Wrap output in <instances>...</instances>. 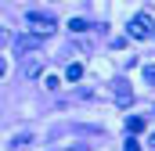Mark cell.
Wrapping results in <instances>:
<instances>
[{
    "mask_svg": "<svg viewBox=\"0 0 155 151\" xmlns=\"http://www.w3.org/2000/svg\"><path fill=\"white\" fill-rule=\"evenodd\" d=\"M126 36H130V40H148V36H155L152 14H148V11H137V14L130 18V25H126Z\"/></svg>",
    "mask_w": 155,
    "mask_h": 151,
    "instance_id": "6da1fadb",
    "label": "cell"
},
{
    "mask_svg": "<svg viewBox=\"0 0 155 151\" xmlns=\"http://www.w3.org/2000/svg\"><path fill=\"white\" fill-rule=\"evenodd\" d=\"M25 25L36 33L40 40L54 33V14H43V11H25Z\"/></svg>",
    "mask_w": 155,
    "mask_h": 151,
    "instance_id": "7a4b0ae2",
    "label": "cell"
},
{
    "mask_svg": "<svg viewBox=\"0 0 155 151\" xmlns=\"http://www.w3.org/2000/svg\"><path fill=\"white\" fill-rule=\"evenodd\" d=\"M112 97H116L119 108H130V104H134V86H130L126 79H116V83H112Z\"/></svg>",
    "mask_w": 155,
    "mask_h": 151,
    "instance_id": "3957f363",
    "label": "cell"
},
{
    "mask_svg": "<svg viewBox=\"0 0 155 151\" xmlns=\"http://www.w3.org/2000/svg\"><path fill=\"white\" fill-rule=\"evenodd\" d=\"M22 76H29V79L43 76V58H40V54H29V58L22 61Z\"/></svg>",
    "mask_w": 155,
    "mask_h": 151,
    "instance_id": "277c9868",
    "label": "cell"
},
{
    "mask_svg": "<svg viewBox=\"0 0 155 151\" xmlns=\"http://www.w3.org/2000/svg\"><path fill=\"white\" fill-rule=\"evenodd\" d=\"M40 43H43V40H40L36 33H25V36H18V40H15V47H18V50H36Z\"/></svg>",
    "mask_w": 155,
    "mask_h": 151,
    "instance_id": "5b68a950",
    "label": "cell"
},
{
    "mask_svg": "<svg viewBox=\"0 0 155 151\" xmlns=\"http://www.w3.org/2000/svg\"><path fill=\"white\" fill-rule=\"evenodd\" d=\"M144 126H148V122H144L141 115H130V119H126V130H130V137H137V133H144Z\"/></svg>",
    "mask_w": 155,
    "mask_h": 151,
    "instance_id": "8992f818",
    "label": "cell"
},
{
    "mask_svg": "<svg viewBox=\"0 0 155 151\" xmlns=\"http://www.w3.org/2000/svg\"><path fill=\"white\" fill-rule=\"evenodd\" d=\"M65 79H69V83H79V79H83V65H79V61H72V65L65 69Z\"/></svg>",
    "mask_w": 155,
    "mask_h": 151,
    "instance_id": "52a82bcc",
    "label": "cell"
},
{
    "mask_svg": "<svg viewBox=\"0 0 155 151\" xmlns=\"http://www.w3.org/2000/svg\"><path fill=\"white\" fill-rule=\"evenodd\" d=\"M33 144V137L29 133H18V137H11V148H29Z\"/></svg>",
    "mask_w": 155,
    "mask_h": 151,
    "instance_id": "ba28073f",
    "label": "cell"
},
{
    "mask_svg": "<svg viewBox=\"0 0 155 151\" xmlns=\"http://www.w3.org/2000/svg\"><path fill=\"white\" fill-rule=\"evenodd\" d=\"M69 29H72V33H87V29H90V22H83V18H72V22H69Z\"/></svg>",
    "mask_w": 155,
    "mask_h": 151,
    "instance_id": "9c48e42d",
    "label": "cell"
},
{
    "mask_svg": "<svg viewBox=\"0 0 155 151\" xmlns=\"http://www.w3.org/2000/svg\"><path fill=\"white\" fill-rule=\"evenodd\" d=\"M123 151H141V140H137V137H126V144H123Z\"/></svg>",
    "mask_w": 155,
    "mask_h": 151,
    "instance_id": "30bf717a",
    "label": "cell"
},
{
    "mask_svg": "<svg viewBox=\"0 0 155 151\" xmlns=\"http://www.w3.org/2000/svg\"><path fill=\"white\" fill-rule=\"evenodd\" d=\"M58 83H61V79H58V76H51V72L43 76V86H47V90H54V86H58Z\"/></svg>",
    "mask_w": 155,
    "mask_h": 151,
    "instance_id": "8fae6325",
    "label": "cell"
},
{
    "mask_svg": "<svg viewBox=\"0 0 155 151\" xmlns=\"http://www.w3.org/2000/svg\"><path fill=\"white\" fill-rule=\"evenodd\" d=\"M141 76H144V83H155V65H144V72H141Z\"/></svg>",
    "mask_w": 155,
    "mask_h": 151,
    "instance_id": "7c38bea8",
    "label": "cell"
},
{
    "mask_svg": "<svg viewBox=\"0 0 155 151\" xmlns=\"http://www.w3.org/2000/svg\"><path fill=\"white\" fill-rule=\"evenodd\" d=\"M152 144H155V133H152Z\"/></svg>",
    "mask_w": 155,
    "mask_h": 151,
    "instance_id": "4fadbf2b",
    "label": "cell"
},
{
    "mask_svg": "<svg viewBox=\"0 0 155 151\" xmlns=\"http://www.w3.org/2000/svg\"><path fill=\"white\" fill-rule=\"evenodd\" d=\"M152 40H155V36H152Z\"/></svg>",
    "mask_w": 155,
    "mask_h": 151,
    "instance_id": "5bb4252c",
    "label": "cell"
}]
</instances>
